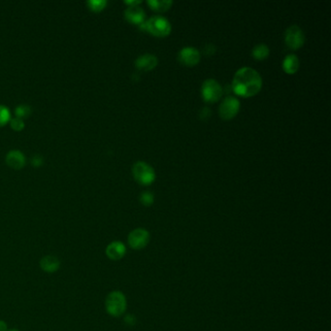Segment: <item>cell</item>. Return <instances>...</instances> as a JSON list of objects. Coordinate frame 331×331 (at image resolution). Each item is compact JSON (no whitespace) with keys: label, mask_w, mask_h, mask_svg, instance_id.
Masks as SVG:
<instances>
[{"label":"cell","mask_w":331,"mask_h":331,"mask_svg":"<svg viewBox=\"0 0 331 331\" xmlns=\"http://www.w3.org/2000/svg\"><path fill=\"white\" fill-rule=\"evenodd\" d=\"M262 86V79L258 71L250 67L239 69L233 78L232 90L238 96L250 98L256 96Z\"/></svg>","instance_id":"6da1fadb"},{"label":"cell","mask_w":331,"mask_h":331,"mask_svg":"<svg viewBox=\"0 0 331 331\" xmlns=\"http://www.w3.org/2000/svg\"><path fill=\"white\" fill-rule=\"evenodd\" d=\"M128 306L126 298L120 290L110 292L105 300V308L107 313L112 316H120L126 312Z\"/></svg>","instance_id":"7a4b0ae2"},{"label":"cell","mask_w":331,"mask_h":331,"mask_svg":"<svg viewBox=\"0 0 331 331\" xmlns=\"http://www.w3.org/2000/svg\"><path fill=\"white\" fill-rule=\"evenodd\" d=\"M142 30H148L150 34H154L158 37H164L170 34L171 32V24L166 20V18L162 16H154L149 18L148 20L140 24Z\"/></svg>","instance_id":"3957f363"},{"label":"cell","mask_w":331,"mask_h":331,"mask_svg":"<svg viewBox=\"0 0 331 331\" xmlns=\"http://www.w3.org/2000/svg\"><path fill=\"white\" fill-rule=\"evenodd\" d=\"M133 176L142 184H150L154 181L156 174L152 166L144 162H137L132 168Z\"/></svg>","instance_id":"277c9868"},{"label":"cell","mask_w":331,"mask_h":331,"mask_svg":"<svg viewBox=\"0 0 331 331\" xmlns=\"http://www.w3.org/2000/svg\"><path fill=\"white\" fill-rule=\"evenodd\" d=\"M128 245L134 250H142L148 246L150 242V233L145 228H136L128 234Z\"/></svg>","instance_id":"5b68a950"},{"label":"cell","mask_w":331,"mask_h":331,"mask_svg":"<svg viewBox=\"0 0 331 331\" xmlns=\"http://www.w3.org/2000/svg\"><path fill=\"white\" fill-rule=\"evenodd\" d=\"M222 94V88L214 79H208L202 84V96L207 102H215L220 98Z\"/></svg>","instance_id":"8992f818"},{"label":"cell","mask_w":331,"mask_h":331,"mask_svg":"<svg viewBox=\"0 0 331 331\" xmlns=\"http://www.w3.org/2000/svg\"><path fill=\"white\" fill-rule=\"evenodd\" d=\"M286 43L290 49H299L305 41V36L302 30L298 26H290L286 32Z\"/></svg>","instance_id":"52a82bcc"},{"label":"cell","mask_w":331,"mask_h":331,"mask_svg":"<svg viewBox=\"0 0 331 331\" xmlns=\"http://www.w3.org/2000/svg\"><path fill=\"white\" fill-rule=\"evenodd\" d=\"M240 102L235 98L228 96L222 101L220 106V115L224 120H230L238 113Z\"/></svg>","instance_id":"ba28073f"},{"label":"cell","mask_w":331,"mask_h":331,"mask_svg":"<svg viewBox=\"0 0 331 331\" xmlns=\"http://www.w3.org/2000/svg\"><path fill=\"white\" fill-rule=\"evenodd\" d=\"M105 252H106V256L109 260L116 262V260H122L126 256V245L122 242L113 241L107 246V248L105 250Z\"/></svg>","instance_id":"9c48e42d"},{"label":"cell","mask_w":331,"mask_h":331,"mask_svg":"<svg viewBox=\"0 0 331 331\" xmlns=\"http://www.w3.org/2000/svg\"><path fill=\"white\" fill-rule=\"evenodd\" d=\"M179 60L184 64L192 66L198 64L200 60V54L198 50L192 47H186L182 49L179 52Z\"/></svg>","instance_id":"30bf717a"},{"label":"cell","mask_w":331,"mask_h":331,"mask_svg":"<svg viewBox=\"0 0 331 331\" xmlns=\"http://www.w3.org/2000/svg\"><path fill=\"white\" fill-rule=\"evenodd\" d=\"M124 15H126V18H128V20L132 22V24H136L140 26L145 22V12L138 5L130 6L126 10Z\"/></svg>","instance_id":"8fae6325"},{"label":"cell","mask_w":331,"mask_h":331,"mask_svg":"<svg viewBox=\"0 0 331 331\" xmlns=\"http://www.w3.org/2000/svg\"><path fill=\"white\" fill-rule=\"evenodd\" d=\"M156 64H158V58L156 56L152 54H142L135 60V66L138 69L146 70V71L154 69L156 66Z\"/></svg>","instance_id":"7c38bea8"},{"label":"cell","mask_w":331,"mask_h":331,"mask_svg":"<svg viewBox=\"0 0 331 331\" xmlns=\"http://www.w3.org/2000/svg\"><path fill=\"white\" fill-rule=\"evenodd\" d=\"M6 162L8 166L14 169H20L26 164V158L20 150H14L8 152L6 156Z\"/></svg>","instance_id":"4fadbf2b"},{"label":"cell","mask_w":331,"mask_h":331,"mask_svg":"<svg viewBox=\"0 0 331 331\" xmlns=\"http://www.w3.org/2000/svg\"><path fill=\"white\" fill-rule=\"evenodd\" d=\"M40 267L43 271L47 273H54L60 269V262L54 256H46L41 258Z\"/></svg>","instance_id":"5bb4252c"},{"label":"cell","mask_w":331,"mask_h":331,"mask_svg":"<svg viewBox=\"0 0 331 331\" xmlns=\"http://www.w3.org/2000/svg\"><path fill=\"white\" fill-rule=\"evenodd\" d=\"M299 67V60L296 54H288L286 56L282 62L284 70L288 74H294L298 71Z\"/></svg>","instance_id":"9a60e30c"},{"label":"cell","mask_w":331,"mask_h":331,"mask_svg":"<svg viewBox=\"0 0 331 331\" xmlns=\"http://www.w3.org/2000/svg\"><path fill=\"white\" fill-rule=\"evenodd\" d=\"M172 1L171 0H150L148 1V4L150 6L152 9L156 10V11H160V12H164L166 10H168L171 5H172Z\"/></svg>","instance_id":"2e32d148"},{"label":"cell","mask_w":331,"mask_h":331,"mask_svg":"<svg viewBox=\"0 0 331 331\" xmlns=\"http://www.w3.org/2000/svg\"><path fill=\"white\" fill-rule=\"evenodd\" d=\"M252 54L256 60H264L269 54V49L265 44H258L252 49Z\"/></svg>","instance_id":"e0dca14e"},{"label":"cell","mask_w":331,"mask_h":331,"mask_svg":"<svg viewBox=\"0 0 331 331\" xmlns=\"http://www.w3.org/2000/svg\"><path fill=\"white\" fill-rule=\"evenodd\" d=\"M86 4L90 10L94 12H100L105 8L107 2L105 0H92V1H88Z\"/></svg>","instance_id":"ac0fdd59"},{"label":"cell","mask_w":331,"mask_h":331,"mask_svg":"<svg viewBox=\"0 0 331 331\" xmlns=\"http://www.w3.org/2000/svg\"><path fill=\"white\" fill-rule=\"evenodd\" d=\"M10 111L7 107L0 105V126H5L10 120Z\"/></svg>","instance_id":"d6986e66"},{"label":"cell","mask_w":331,"mask_h":331,"mask_svg":"<svg viewBox=\"0 0 331 331\" xmlns=\"http://www.w3.org/2000/svg\"><path fill=\"white\" fill-rule=\"evenodd\" d=\"M30 113H32L30 107H28V105H20L16 108V115H17V118H26V116H30Z\"/></svg>","instance_id":"ffe728a7"},{"label":"cell","mask_w":331,"mask_h":331,"mask_svg":"<svg viewBox=\"0 0 331 331\" xmlns=\"http://www.w3.org/2000/svg\"><path fill=\"white\" fill-rule=\"evenodd\" d=\"M140 201H141V203H142L143 205H145V206H150V205H152V204L154 203V196H152V194L150 192H143V194H141V196H140Z\"/></svg>","instance_id":"44dd1931"},{"label":"cell","mask_w":331,"mask_h":331,"mask_svg":"<svg viewBox=\"0 0 331 331\" xmlns=\"http://www.w3.org/2000/svg\"><path fill=\"white\" fill-rule=\"evenodd\" d=\"M10 124H11V128L16 132H20L24 128V122L20 118H14L13 120H11Z\"/></svg>","instance_id":"7402d4cb"},{"label":"cell","mask_w":331,"mask_h":331,"mask_svg":"<svg viewBox=\"0 0 331 331\" xmlns=\"http://www.w3.org/2000/svg\"><path fill=\"white\" fill-rule=\"evenodd\" d=\"M124 322H126V324L128 326H134L136 324V318L133 314H128L124 318Z\"/></svg>","instance_id":"603a6c76"},{"label":"cell","mask_w":331,"mask_h":331,"mask_svg":"<svg viewBox=\"0 0 331 331\" xmlns=\"http://www.w3.org/2000/svg\"><path fill=\"white\" fill-rule=\"evenodd\" d=\"M32 162L34 166H40L43 164V158H42V156L37 154V156H34Z\"/></svg>","instance_id":"cb8c5ba5"},{"label":"cell","mask_w":331,"mask_h":331,"mask_svg":"<svg viewBox=\"0 0 331 331\" xmlns=\"http://www.w3.org/2000/svg\"><path fill=\"white\" fill-rule=\"evenodd\" d=\"M215 50H216V48L214 45H207V46L205 47V49H204V52H205V54H209V56H211V54H213Z\"/></svg>","instance_id":"d4e9b609"},{"label":"cell","mask_w":331,"mask_h":331,"mask_svg":"<svg viewBox=\"0 0 331 331\" xmlns=\"http://www.w3.org/2000/svg\"><path fill=\"white\" fill-rule=\"evenodd\" d=\"M0 331H8L7 324L4 320H0Z\"/></svg>","instance_id":"484cf974"},{"label":"cell","mask_w":331,"mask_h":331,"mask_svg":"<svg viewBox=\"0 0 331 331\" xmlns=\"http://www.w3.org/2000/svg\"><path fill=\"white\" fill-rule=\"evenodd\" d=\"M126 4H128L130 6H135V5H138V4H140L141 3V1L140 0H135V1H126Z\"/></svg>","instance_id":"4316f807"},{"label":"cell","mask_w":331,"mask_h":331,"mask_svg":"<svg viewBox=\"0 0 331 331\" xmlns=\"http://www.w3.org/2000/svg\"><path fill=\"white\" fill-rule=\"evenodd\" d=\"M8 331H18L17 330H8Z\"/></svg>","instance_id":"83f0119b"}]
</instances>
